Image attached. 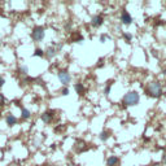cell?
Wrapping results in <instances>:
<instances>
[{"instance_id":"obj_1","label":"cell","mask_w":166,"mask_h":166,"mask_svg":"<svg viewBox=\"0 0 166 166\" xmlns=\"http://www.w3.org/2000/svg\"><path fill=\"white\" fill-rule=\"evenodd\" d=\"M145 92H147V95H148L149 97H153V99L161 97L162 93H164L161 83H158V82H151V83L148 85Z\"/></svg>"},{"instance_id":"obj_2","label":"cell","mask_w":166,"mask_h":166,"mask_svg":"<svg viewBox=\"0 0 166 166\" xmlns=\"http://www.w3.org/2000/svg\"><path fill=\"white\" fill-rule=\"evenodd\" d=\"M139 101H140V95L136 91H129L122 99L125 107H134V105L139 104Z\"/></svg>"},{"instance_id":"obj_3","label":"cell","mask_w":166,"mask_h":166,"mask_svg":"<svg viewBox=\"0 0 166 166\" xmlns=\"http://www.w3.org/2000/svg\"><path fill=\"white\" fill-rule=\"evenodd\" d=\"M46 35V29L43 26H35L31 31V38L34 42H42Z\"/></svg>"},{"instance_id":"obj_4","label":"cell","mask_w":166,"mask_h":166,"mask_svg":"<svg viewBox=\"0 0 166 166\" xmlns=\"http://www.w3.org/2000/svg\"><path fill=\"white\" fill-rule=\"evenodd\" d=\"M57 77H58V81L61 82L64 86H68L70 83V81H71V77L66 70H60L57 73Z\"/></svg>"},{"instance_id":"obj_5","label":"cell","mask_w":166,"mask_h":166,"mask_svg":"<svg viewBox=\"0 0 166 166\" xmlns=\"http://www.w3.org/2000/svg\"><path fill=\"white\" fill-rule=\"evenodd\" d=\"M121 22H122L123 25H131L132 24V17H131V14L127 12V10H122L121 12Z\"/></svg>"},{"instance_id":"obj_6","label":"cell","mask_w":166,"mask_h":166,"mask_svg":"<svg viewBox=\"0 0 166 166\" xmlns=\"http://www.w3.org/2000/svg\"><path fill=\"white\" fill-rule=\"evenodd\" d=\"M55 117V110H47V112H44L42 114V121L44 123H51L52 122V119Z\"/></svg>"},{"instance_id":"obj_7","label":"cell","mask_w":166,"mask_h":166,"mask_svg":"<svg viewBox=\"0 0 166 166\" xmlns=\"http://www.w3.org/2000/svg\"><path fill=\"white\" fill-rule=\"evenodd\" d=\"M103 24H104V17H103V14H96V16H93L92 20H91V25H92L93 27H100Z\"/></svg>"},{"instance_id":"obj_8","label":"cell","mask_w":166,"mask_h":166,"mask_svg":"<svg viewBox=\"0 0 166 166\" xmlns=\"http://www.w3.org/2000/svg\"><path fill=\"white\" fill-rule=\"evenodd\" d=\"M119 165V158L117 156H110L107 160V166H118Z\"/></svg>"},{"instance_id":"obj_9","label":"cell","mask_w":166,"mask_h":166,"mask_svg":"<svg viewBox=\"0 0 166 166\" xmlns=\"http://www.w3.org/2000/svg\"><path fill=\"white\" fill-rule=\"evenodd\" d=\"M44 53H46V56L48 58H52V57H55L57 55V49L55 48V47H48L46 51H44Z\"/></svg>"},{"instance_id":"obj_10","label":"cell","mask_w":166,"mask_h":166,"mask_svg":"<svg viewBox=\"0 0 166 166\" xmlns=\"http://www.w3.org/2000/svg\"><path fill=\"white\" fill-rule=\"evenodd\" d=\"M74 88H75V91H77V93H78L79 96L86 95V87L83 86V83H77V85L74 86Z\"/></svg>"},{"instance_id":"obj_11","label":"cell","mask_w":166,"mask_h":166,"mask_svg":"<svg viewBox=\"0 0 166 166\" xmlns=\"http://www.w3.org/2000/svg\"><path fill=\"white\" fill-rule=\"evenodd\" d=\"M5 121H7V125L9 126V127H12V126H14L16 123H17V118H16V115H13V114H8L7 115V118H5Z\"/></svg>"},{"instance_id":"obj_12","label":"cell","mask_w":166,"mask_h":166,"mask_svg":"<svg viewBox=\"0 0 166 166\" xmlns=\"http://www.w3.org/2000/svg\"><path fill=\"white\" fill-rule=\"evenodd\" d=\"M30 115H31V113H30L29 109H26L24 107L21 108V117H22V119H29Z\"/></svg>"},{"instance_id":"obj_13","label":"cell","mask_w":166,"mask_h":166,"mask_svg":"<svg viewBox=\"0 0 166 166\" xmlns=\"http://www.w3.org/2000/svg\"><path fill=\"white\" fill-rule=\"evenodd\" d=\"M71 40L75 43H82L83 42V36L79 34V32H75L74 35H71Z\"/></svg>"},{"instance_id":"obj_14","label":"cell","mask_w":166,"mask_h":166,"mask_svg":"<svg viewBox=\"0 0 166 166\" xmlns=\"http://www.w3.org/2000/svg\"><path fill=\"white\" fill-rule=\"evenodd\" d=\"M112 85H113V81H109V82L107 83V86H105V88H104L105 96H108L109 93H110V88H112Z\"/></svg>"},{"instance_id":"obj_15","label":"cell","mask_w":166,"mask_h":166,"mask_svg":"<svg viewBox=\"0 0 166 166\" xmlns=\"http://www.w3.org/2000/svg\"><path fill=\"white\" fill-rule=\"evenodd\" d=\"M109 136H110L109 131H101V134H100V140H101V141H107V140L109 139Z\"/></svg>"},{"instance_id":"obj_16","label":"cell","mask_w":166,"mask_h":166,"mask_svg":"<svg viewBox=\"0 0 166 166\" xmlns=\"http://www.w3.org/2000/svg\"><path fill=\"white\" fill-rule=\"evenodd\" d=\"M34 56H35V57H44V56H46V53H44L43 49L36 48V49H35V52H34Z\"/></svg>"},{"instance_id":"obj_17","label":"cell","mask_w":166,"mask_h":166,"mask_svg":"<svg viewBox=\"0 0 166 166\" xmlns=\"http://www.w3.org/2000/svg\"><path fill=\"white\" fill-rule=\"evenodd\" d=\"M123 39L127 42V43H130L132 40V35L129 34V32H123Z\"/></svg>"},{"instance_id":"obj_18","label":"cell","mask_w":166,"mask_h":166,"mask_svg":"<svg viewBox=\"0 0 166 166\" xmlns=\"http://www.w3.org/2000/svg\"><path fill=\"white\" fill-rule=\"evenodd\" d=\"M18 71L22 75H27V66H21V68L18 69Z\"/></svg>"},{"instance_id":"obj_19","label":"cell","mask_w":166,"mask_h":166,"mask_svg":"<svg viewBox=\"0 0 166 166\" xmlns=\"http://www.w3.org/2000/svg\"><path fill=\"white\" fill-rule=\"evenodd\" d=\"M4 104H5V96L3 95L2 92H0V107H3Z\"/></svg>"},{"instance_id":"obj_20","label":"cell","mask_w":166,"mask_h":166,"mask_svg":"<svg viewBox=\"0 0 166 166\" xmlns=\"http://www.w3.org/2000/svg\"><path fill=\"white\" fill-rule=\"evenodd\" d=\"M61 93H62L64 96H68V95H69V88H68V87H64L62 90H61Z\"/></svg>"},{"instance_id":"obj_21","label":"cell","mask_w":166,"mask_h":166,"mask_svg":"<svg viewBox=\"0 0 166 166\" xmlns=\"http://www.w3.org/2000/svg\"><path fill=\"white\" fill-rule=\"evenodd\" d=\"M4 83H5V79L3 78V77H0V88L4 86Z\"/></svg>"},{"instance_id":"obj_22","label":"cell","mask_w":166,"mask_h":166,"mask_svg":"<svg viewBox=\"0 0 166 166\" xmlns=\"http://www.w3.org/2000/svg\"><path fill=\"white\" fill-rule=\"evenodd\" d=\"M107 39H108V36H107V35H101V36H100V42H101V43H104Z\"/></svg>"},{"instance_id":"obj_23","label":"cell","mask_w":166,"mask_h":166,"mask_svg":"<svg viewBox=\"0 0 166 166\" xmlns=\"http://www.w3.org/2000/svg\"><path fill=\"white\" fill-rule=\"evenodd\" d=\"M162 161H164V162L166 164V153H165V154H164V156H162Z\"/></svg>"}]
</instances>
